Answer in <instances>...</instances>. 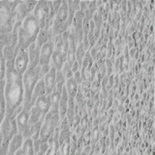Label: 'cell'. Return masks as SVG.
Instances as JSON below:
<instances>
[{"instance_id":"6da1fadb","label":"cell","mask_w":155,"mask_h":155,"mask_svg":"<svg viewBox=\"0 0 155 155\" xmlns=\"http://www.w3.org/2000/svg\"><path fill=\"white\" fill-rule=\"evenodd\" d=\"M15 58L6 61V75H5L4 96L6 101V114H12L23 102V75L15 70Z\"/></svg>"},{"instance_id":"7a4b0ae2","label":"cell","mask_w":155,"mask_h":155,"mask_svg":"<svg viewBox=\"0 0 155 155\" xmlns=\"http://www.w3.org/2000/svg\"><path fill=\"white\" fill-rule=\"evenodd\" d=\"M41 30L40 25L33 14H29L23 19L18 30V48L21 51H27L33 43H35L39 31Z\"/></svg>"},{"instance_id":"3957f363","label":"cell","mask_w":155,"mask_h":155,"mask_svg":"<svg viewBox=\"0 0 155 155\" xmlns=\"http://www.w3.org/2000/svg\"><path fill=\"white\" fill-rule=\"evenodd\" d=\"M44 77L41 66H37L34 69H27L23 74L22 82H23V102L22 107L24 110H30L32 108L31 98L32 92L37 82Z\"/></svg>"},{"instance_id":"277c9868","label":"cell","mask_w":155,"mask_h":155,"mask_svg":"<svg viewBox=\"0 0 155 155\" xmlns=\"http://www.w3.org/2000/svg\"><path fill=\"white\" fill-rule=\"evenodd\" d=\"M19 1H0V35L13 31L16 23V9Z\"/></svg>"},{"instance_id":"5b68a950","label":"cell","mask_w":155,"mask_h":155,"mask_svg":"<svg viewBox=\"0 0 155 155\" xmlns=\"http://www.w3.org/2000/svg\"><path fill=\"white\" fill-rule=\"evenodd\" d=\"M22 108L23 107L21 105L14 114H5V117L2 121L1 125H0V132H1L2 138H3V145L8 147V148H9V143H10V142H11V140L13 139L14 136L18 133L16 117H17L18 113Z\"/></svg>"},{"instance_id":"8992f818","label":"cell","mask_w":155,"mask_h":155,"mask_svg":"<svg viewBox=\"0 0 155 155\" xmlns=\"http://www.w3.org/2000/svg\"><path fill=\"white\" fill-rule=\"evenodd\" d=\"M59 123L60 118L58 110L51 109L50 111L46 114L45 118H44L42 127L40 130V140H42V143L48 142V138L53 134Z\"/></svg>"},{"instance_id":"52a82bcc","label":"cell","mask_w":155,"mask_h":155,"mask_svg":"<svg viewBox=\"0 0 155 155\" xmlns=\"http://www.w3.org/2000/svg\"><path fill=\"white\" fill-rule=\"evenodd\" d=\"M51 1H39L37 2L35 8L33 10V16L35 17L41 29H45L46 21L50 13Z\"/></svg>"},{"instance_id":"ba28073f","label":"cell","mask_w":155,"mask_h":155,"mask_svg":"<svg viewBox=\"0 0 155 155\" xmlns=\"http://www.w3.org/2000/svg\"><path fill=\"white\" fill-rule=\"evenodd\" d=\"M36 4L35 1H19L16 9V23H21L23 19L33 12Z\"/></svg>"},{"instance_id":"9c48e42d","label":"cell","mask_w":155,"mask_h":155,"mask_svg":"<svg viewBox=\"0 0 155 155\" xmlns=\"http://www.w3.org/2000/svg\"><path fill=\"white\" fill-rule=\"evenodd\" d=\"M29 64V56L27 51H21L19 50L17 53L16 57H15V62H14V67L15 70L21 75H23L25 71L28 68Z\"/></svg>"},{"instance_id":"30bf717a","label":"cell","mask_w":155,"mask_h":155,"mask_svg":"<svg viewBox=\"0 0 155 155\" xmlns=\"http://www.w3.org/2000/svg\"><path fill=\"white\" fill-rule=\"evenodd\" d=\"M28 120H29V111L24 110L23 108L18 111L16 117L18 133L22 136L23 140L25 139V136L28 130Z\"/></svg>"},{"instance_id":"8fae6325","label":"cell","mask_w":155,"mask_h":155,"mask_svg":"<svg viewBox=\"0 0 155 155\" xmlns=\"http://www.w3.org/2000/svg\"><path fill=\"white\" fill-rule=\"evenodd\" d=\"M53 51H54V44L52 41H48L44 45L40 50V56H39V66H44L51 64V58Z\"/></svg>"},{"instance_id":"7c38bea8","label":"cell","mask_w":155,"mask_h":155,"mask_svg":"<svg viewBox=\"0 0 155 155\" xmlns=\"http://www.w3.org/2000/svg\"><path fill=\"white\" fill-rule=\"evenodd\" d=\"M9 37L10 33L0 35V81L5 80V75H6V60L4 58V48L9 42Z\"/></svg>"},{"instance_id":"4fadbf2b","label":"cell","mask_w":155,"mask_h":155,"mask_svg":"<svg viewBox=\"0 0 155 155\" xmlns=\"http://www.w3.org/2000/svg\"><path fill=\"white\" fill-rule=\"evenodd\" d=\"M58 137H59V130H58V127H57L54 132H53V134L48 140V148L45 155H57L58 154V152H59V147H60Z\"/></svg>"},{"instance_id":"5bb4252c","label":"cell","mask_w":155,"mask_h":155,"mask_svg":"<svg viewBox=\"0 0 155 155\" xmlns=\"http://www.w3.org/2000/svg\"><path fill=\"white\" fill-rule=\"evenodd\" d=\"M43 79L46 86V95H50L52 89L56 85V70L51 67L50 71L43 77Z\"/></svg>"},{"instance_id":"9a60e30c","label":"cell","mask_w":155,"mask_h":155,"mask_svg":"<svg viewBox=\"0 0 155 155\" xmlns=\"http://www.w3.org/2000/svg\"><path fill=\"white\" fill-rule=\"evenodd\" d=\"M66 61V54H64L63 52L54 50L51 54V66L53 67L56 71H61L64 63Z\"/></svg>"},{"instance_id":"2e32d148","label":"cell","mask_w":155,"mask_h":155,"mask_svg":"<svg viewBox=\"0 0 155 155\" xmlns=\"http://www.w3.org/2000/svg\"><path fill=\"white\" fill-rule=\"evenodd\" d=\"M58 130H59V137H58V140H59V144L61 145L66 140L71 138V135L73 130L70 127L69 123H68L67 119H63L58 125Z\"/></svg>"},{"instance_id":"e0dca14e","label":"cell","mask_w":155,"mask_h":155,"mask_svg":"<svg viewBox=\"0 0 155 155\" xmlns=\"http://www.w3.org/2000/svg\"><path fill=\"white\" fill-rule=\"evenodd\" d=\"M68 100H69V97H68L67 91L65 88V85L62 89V94H61V98L59 101V106H58V113H59V118H60V122L66 118V114H67V110H68Z\"/></svg>"},{"instance_id":"ac0fdd59","label":"cell","mask_w":155,"mask_h":155,"mask_svg":"<svg viewBox=\"0 0 155 155\" xmlns=\"http://www.w3.org/2000/svg\"><path fill=\"white\" fill-rule=\"evenodd\" d=\"M33 106H35L36 108H38L42 111V114L46 116V114L50 111L51 110V99L50 95H44L39 97L36 100V102L34 103Z\"/></svg>"},{"instance_id":"d6986e66","label":"cell","mask_w":155,"mask_h":155,"mask_svg":"<svg viewBox=\"0 0 155 155\" xmlns=\"http://www.w3.org/2000/svg\"><path fill=\"white\" fill-rule=\"evenodd\" d=\"M46 95V86H45V82H44V79H42L37 82V84L35 85L32 92V98H31V105L33 107L34 103L36 102V100L39 97Z\"/></svg>"},{"instance_id":"ffe728a7","label":"cell","mask_w":155,"mask_h":155,"mask_svg":"<svg viewBox=\"0 0 155 155\" xmlns=\"http://www.w3.org/2000/svg\"><path fill=\"white\" fill-rule=\"evenodd\" d=\"M51 40V35H50V30H46V29H41L39 31V34L37 36V39L34 45H35V48L37 50L40 51L41 48L45 45L46 43H48Z\"/></svg>"},{"instance_id":"44dd1931","label":"cell","mask_w":155,"mask_h":155,"mask_svg":"<svg viewBox=\"0 0 155 155\" xmlns=\"http://www.w3.org/2000/svg\"><path fill=\"white\" fill-rule=\"evenodd\" d=\"M65 88L67 91V94L69 98H74L76 97V94L78 92V88H79V84L74 79V77L69 78V79L66 80L65 82Z\"/></svg>"},{"instance_id":"7402d4cb","label":"cell","mask_w":155,"mask_h":155,"mask_svg":"<svg viewBox=\"0 0 155 155\" xmlns=\"http://www.w3.org/2000/svg\"><path fill=\"white\" fill-rule=\"evenodd\" d=\"M45 115L42 114V111L36 108L35 106H33L31 110H29V120H28V125H33L40 121H44Z\"/></svg>"},{"instance_id":"603a6c76","label":"cell","mask_w":155,"mask_h":155,"mask_svg":"<svg viewBox=\"0 0 155 155\" xmlns=\"http://www.w3.org/2000/svg\"><path fill=\"white\" fill-rule=\"evenodd\" d=\"M4 80L0 81V125H1L5 117V114H6V101H5L4 96Z\"/></svg>"},{"instance_id":"cb8c5ba5","label":"cell","mask_w":155,"mask_h":155,"mask_svg":"<svg viewBox=\"0 0 155 155\" xmlns=\"http://www.w3.org/2000/svg\"><path fill=\"white\" fill-rule=\"evenodd\" d=\"M23 138L21 134L17 133L14 136L13 139L11 140V142L9 143V151H11L13 153H16L18 149L21 148V147L23 143Z\"/></svg>"},{"instance_id":"d4e9b609","label":"cell","mask_w":155,"mask_h":155,"mask_svg":"<svg viewBox=\"0 0 155 155\" xmlns=\"http://www.w3.org/2000/svg\"><path fill=\"white\" fill-rule=\"evenodd\" d=\"M90 147L91 148H94L95 145L99 143L100 140V136H101V132L99 130V126H93L90 130Z\"/></svg>"},{"instance_id":"484cf974","label":"cell","mask_w":155,"mask_h":155,"mask_svg":"<svg viewBox=\"0 0 155 155\" xmlns=\"http://www.w3.org/2000/svg\"><path fill=\"white\" fill-rule=\"evenodd\" d=\"M85 50L84 48L82 43L80 45H77V50H76V61L79 63V65L81 66L82 60H84V57L85 55Z\"/></svg>"},{"instance_id":"4316f807","label":"cell","mask_w":155,"mask_h":155,"mask_svg":"<svg viewBox=\"0 0 155 155\" xmlns=\"http://www.w3.org/2000/svg\"><path fill=\"white\" fill-rule=\"evenodd\" d=\"M105 65L107 70V75L109 77L114 74V62L110 58H105Z\"/></svg>"},{"instance_id":"83f0119b","label":"cell","mask_w":155,"mask_h":155,"mask_svg":"<svg viewBox=\"0 0 155 155\" xmlns=\"http://www.w3.org/2000/svg\"><path fill=\"white\" fill-rule=\"evenodd\" d=\"M8 150L9 148L3 145V138L1 132H0V155H6L8 153Z\"/></svg>"},{"instance_id":"f1b7e54d","label":"cell","mask_w":155,"mask_h":155,"mask_svg":"<svg viewBox=\"0 0 155 155\" xmlns=\"http://www.w3.org/2000/svg\"><path fill=\"white\" fill-rule=\"evenodd\" d=\"M114 75H110L109 77V81H108V84H107V86H106V89L107 90H110V89H113V87H114Z\"/></svg>"},{"instance_id":"f546056e","label":"cell","mask_w":155,"mask_h":155,"mask_svg":"<svg viewBox=\"0 0 155 155\" xmlns=\"http://www.w3.org/2000/svg\"><path fill=\"white\" fill-rule=\"evenodd\" d=\"M88 5H89V1H81L80 2V10L81 11H86L87 8H88Z\"/></svg>"},{"instance_id":"4dcf8cb0","label":"cell","mask_w":155,"mask_h":155,"mask_svg":"<svg viewBox=\"0 0 155 155\" xmlns=\"http://www.w3.org/2000/svg\"><path fill=\"white\" fill-rule=\"evenodd\" d=\"M90 150H91L90 145H87V147H84V148H82V150H81V152L80 155H88L89 152H90Z\"/></svg>"},{"instance_id":"1f68e13d","label":"cell","mask_w":155,"mask_h":155,"mask_svg":"<svg viewBox=\"0 0 155 155\" xmlns=\"http://www.w3.org/2000/svg\"><path fill=\"white\" fill-rule=\"evenodd\" d=\"M138 51V48H136V47L130 48V51L128 52H129V56L131 57V59H133V58L135 57V53H136V51Z\"/></svg>"},{"instance_id":"d6a6232c","label":"cell","mask_w":155,"mask_h":155,"mask_svg":"<svg viewBox=\"0 0 155 155\" xmlns=\"http://www.w3.org/2000/svg\"><path fill=\"white\" fill-rule=\"evenodd\" d=\"M6 155H15V153H13V152H11V151H9V150H8V153H7Z\"/></svg>"}]
</instances>
